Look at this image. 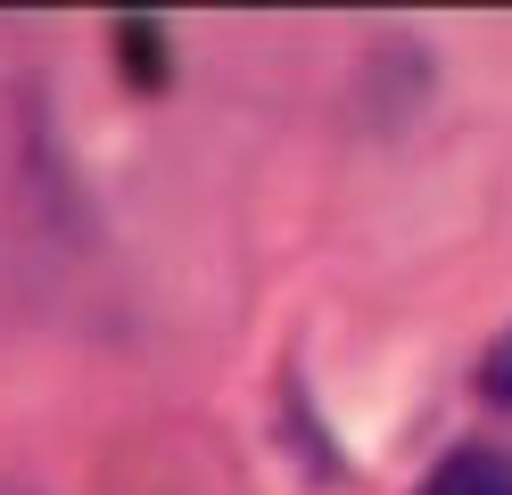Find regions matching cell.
Masks as SVG:
<instances>
[{"label":"cell","instance_id":"1","mask_svg":"<svg viewBox=\"0 0 512 495\" xmlns=\"http://www.w3.org/2000/svg\"><path fill=\"white\" fill-rule=\"evenodd\" d=\"M422 495H512V446H455L422 479Z\"/></svg>","mask_w":512,"mask_h":495}]
</instances>
